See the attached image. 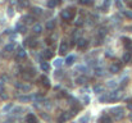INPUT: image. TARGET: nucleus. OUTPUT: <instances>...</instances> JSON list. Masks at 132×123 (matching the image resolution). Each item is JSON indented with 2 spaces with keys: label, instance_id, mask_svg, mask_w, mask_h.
Here are the masks:
<instances>
[{
  "label": "nucleus",
  "instance_id": "nucleus-1",
  "mask_svg": "<svg viewBox=\"0 0 132 123\" xmlns=\"http://www.w3.org/2000/svg\"><path fill=\"white\" fill-rule=\"evenodd\" d=\"M112 114L114 117V119L119 121V119H122L123 117H124V110H123L122 107H117V108H113L112 109Z\"/></svg>",
  "mask_w": 132,
  "mask_h": 123
},
{
  "label": "nucleus",
  "instance_id": "nucleus-2",
  "mask_svg": "<svg viewBox=\"0 0 132 123\" xmlns=\"http://www.w3.org/2000/svg\"><path fill=\"white\" fill-rule=\"evenodd\" d=\"M123 96V91L122 88H118V90H114L113 92L109 94V98H110V101H118Z\"/></svg>",
  "mask_w": 132,
  "mask_h": 123
},
{
  "label": "nucleus",
  "instance_id": "nucleus-3",
  "mask_svg": "<svg viewBox=\"0 0 132 123\" xmlns=\"http://www.w3.org/2000/svg\"><path fill=\"white\" fill-rule=\"evenodd\" d=\"M72 115H73L72 111H64V113H62V114L59 115V118H58V123H64V122H67Z\"/></svg>",
  "mask_w": 132,
  "mask_h": 123
},
{
  "label": "nucleus",
  "instance_id": "nucleus-4",
  "mask_svg": "<svg viewBox=\"0 0 132 123\" xmlns=\"http://www.w3.org/2000/svg\"><path fill=\"white\" fill-rule=\"evenodd\" d=\"M68 48H69V44H68V41L63 40V41L60 42V45H59V54H60V55H64V54H67V51H68Z\"/></svg>",
  "mask_w": 132,
  "mask_h": 123
},
{
  "label": "nucleus",
  "instance_id": "nucleus-5",
  "mask_svg": "<svg viewBox=\"0 0 132 123\" xmlns=\"http://www.w3.org/2000/svg\"><path fill=\"white\" fill-rule=\"evenodd\" d=\"M77 46H78V49H86L89 46V40H87V38L79 37L78 41H77Z\"/></svg>",
  "mask_w": 132,
  "mask_h": 123
},
{
  "label": "nucleus",
  "instance_id": "nucleus-6",
  "mask_svg": "<svg viewBox=\"0 0 132 123\" xmlns=\"http://www.w3.org/2000/svg\"><path fill=\"white\" fill-rule=\"evenodd\" d=\"M26 123H39V121H37V118H36L35 114L30 113V114L26 115Z\"/></svg>",
  "mask_w": 132,
  "mask_h": 123
},
{
  "label": "nucleus",
  "instance_id": "nucleus-7",
  "mask_svg": "<svg viewBox=\"0 0 132 123\" xmlns=\"http://www.w3.org/2000/svg\"><path fill=\"white\" fill-rule=\"evenodd\" d=\"M42 57L45 59H51L54 57V51L51 49H44V51H42Z\"/></svg>",
  "mask_w": 132,
  "mask_h": 123
},
{
  "label": "nucleus",
  "instance_id": "nucleus-8",
  "mask_svg": "<svg viewBox=\"0 0 132 123\" xmlns=\"http://www.w3.org/2000/svg\"><path fill=\"white\" fill-rule=\"evenodd\" d=\"M31 12H32L33 15H37V17H41L44 14V10L40 8V7H32L31 8Z\"/></svg>",
  "mask_w": 132,
  "mask_h": 123
},
{
  "label": "nucleus",
  "instance_id": "nucleus-9",
  "mask_svg": "<svg viewBox=\"0 0 132 123\" xmlns=\"http://www.w3.org/2000/svg\"><path fill=\"white\" fill-rule=\"evenodd\" d=\"M119 71H120V64H118V63H113L109 67V72L110 73H118Z\"/></svg>",
  "mask_w": 132,
  "mask_h": 123
},
{
  "label": "nucleus",
  "instance_id": "nucleus-10",
  "mask_svg": "<svg viewBox=\"0 0 132 123\" xmlns=\"http://www.w3.org/2000/svg\"><path fill=\"white\" fill-rule=\"evenodd\" d=\"M22 22H25V23L31 25V23H33V22H35V18H33V17H32L31 14H26V15L22 17Z\"/></svg>",
  "mask_w": 132,
  "mask_h": 123
},
{
  "label": "nucleus",
  "instance_id": "nucleus-11",
  "mask_svg": "<svg viewBox=\"0 0 132 123\" xmlns=\"http://www.w3.org/2000/svg\"><path fill=\"white\" fill-rule=\"evenodd\" d=\"M40 80H41V83H42V86L45 87V88H50V80H49V78L46 77V76H41V78H40Z\"/></svg>",
  "mask_w": 132,
  "mask_h": 123
},
{
  "label": "nucleus",
  "instance_id": "nucleus-12",
  "mask_svg": "<svg viewBox=\"0 0 132 123\" xmlns=\"http://www.w3.org/2000/svg\"><path fill=\"white\" fill-rule=\"evenodd\" d=\"M55 25H56L55 19H50V21L46 22V25H45V28H46L48 31H53L54 27H55Z\"/></svg>",
  "mask_w": 132,
  "mask_h": 123
},
{
  "label": "nucleus",
  "instance_id": "nucleus-13",
  "mask_svg": "<svg viewBox=\"0 0 132 123\" xmlns=\"http://www.w3.org/2000/svg\"><path fill=\"white\" fill-rule=\"evenodd\" d=\"M32 31H33V33H35V35H40V33L42 32V26L39 25V23L33 25V26H32Z\"/></svg>",
  "mask_w": 132,
  "mask_h": 123
},
{
  "label": "nucleus",
  "instance_id": "nucleus-14",
  "mask_svg": "<svg viewBox=\"0 0 132 123\" xmlns=\"http://www.w3.org/2000/svg\"><path fill=\"white\" fill-rule=\"evenodd\" d=\"M15 31H18V32H21V33H26L27 27L23 25V22H22V23H17V26H15Z\"/></svg>",
  "mask_w": 132,
  "mask_h": 123
},
{
  "label": "nucleus",
  "instance_id": "nucleus-15",
  "mask_svg": "<svg viewBox=\"0 0 132 123\" xmlns=\"http://www.w3.org/2000/svg\"><path fill=\"white\" fill-rule=\"evenodd\" d=\"M26 57H27V53L25 51V49H19L18 51H17V59H18V60L25 59Z\"/></svg>",
  "mask_w": 132,
  "mask_h": 123
},
{
  "label": "nucleus",
  "instance_id": "nucleus-16",
  "mask_svg": "<svg viewBox=\"0 0 132 123\" xmlns=\"http://www.w3.org/2000/svg\"><path fill=\"white\" fill-rule=\"evenodd\" d=\"M94 74L96 77H101V76H104V69L101 68V67H95V69H94Z\"/></svg>",
  "mask_w": 132,
  "mask_h": 123
},
{
  "label": "nucleus",
  "instance_id": "nucleus-17",
  "mask_svg": "<svg viewBox=\"0 0 132 123\" xmlns=\"http://www.w3.org/2000/svg\"><path fill=\"white\" fill-rule=\"evenodd\" d=\"M40 68H41L44 72H49L50 71V64L48 62H41V63H40Z\"/></svg>",
  "mask_w": 132,
  "mask_h": 123
},
{
  "label": "nucleus",
  "instance_id": "nucleus-18",
  "mask_svg": "<svg viewBox=\"0 0 132 123\" xmlns=\"http://www.w3.org/2000/svg\"><path fill=\"white\" fill-rule=\"evenodd\" d=\"M99 123H112V118L109 115H101L100 119H99Z\"/></svg>",
  "mask_w": 132,
  "mask_h": 123
},
{
  "label": "nucleus",
  "instance_id": "nucleus-19",
  "mask_svg": "<svg viewBox=\"0 0 132 123\" xmlns=\"http://www.w3.org/2000/svg\"><path fill=\"white\" fill-rule=\"evenodd\" d=\"M60 1H62V0H49V1H48V7L50 9H54Z\"/></svg>",
  "mask_w": 132,
  "mask_h": 123
},
{
  "label": "nucleus",
  "instance_id": "nucleus-20",
  "mask_svg": "<svg viewBox=\"0 0 132 123\" xmlns=\"http://www.w3.org/2000/svg\"><path fill=\"white\" fill-rule=\"evenodd\" d=\"M74 60H76V57H74V55H68L64 62H66L67 65H72V64L74 63Z\"/></svg>",
  "mask_w": 132,
  "mask_h": 123
},
{
  "label": "nucleus",
  "instance_id": "nucleus-21",
  "mask_svg": "<svg viewBox=\"0 0 132 123\" xmlns=\"http://www.w3.org/2000/svg\"><path fill=\"white\" fill-rule=\"evenodd\" d=\"M18 100L21 103H30L32 100V96H28V95H23V96H19Z\"/></svg>",
  "mask_w": 132,
  "mask_h": 123
},
{
  "label": "nucleus",
  "instance_id": "nucleus-22",
  "mask_svg": "<svg viewBox=\"0 0 132 123\" xmlns=\"http://www.w3.org/2000/svg\"><path fill=\"white\" fill-rule=\"evenodd\" d=\"M99 101H100V103H106V101H110V98H109V94H103L99 98Z\"/></svg>",
  "mask_w": 132,
  "mask_h": 123
},
{
  "label": "nucleus",
  "instance_id": "nucleus-23",
  "mask_svg": "<svg viewBox=\"0 0 132 123\" xmlns=\"http://www.w3.org/2000/svg\"><path fill=\"white\" fill-rule=\"evenodd\" d=\"M86 81H87V78H86L85 76H79L76 78V83L77 85H83V83H86Z\"/></svg>",
  "mask_w": 132,
  "mask_h": 123
},
{
  "label": "nucleus",
  "instance_id": "nucleus-24",
  "mask_svg": "<svg viewBox=\"0 0 132 123\" xmlns=\"http://www.w3.org/2000/svg\"><path fill=\"white\" fill-rule=\"evenodd\" d=\"M18 5L19 8H28L30 3H28V0H18Z\"/></svg>",
  "mask_w": 132,
  "mask_h": 123
},
{
  "label": "nucleus",
  "instance_id": "nucleus-25",
  "mask_svg": "<svg viewBox=\"0 0 132 123\" xmlns=\"http://www.w3.org/2000/svg\"><path fill=\"white\" fill-rule=\"evenodd\" d=\"M14 48H15L14 44H8V45L4 46V51L5 53H10V51H13V50H14Z\"/></svg>",
  "mask_w": 132,
  "mask_h": 123
},
{
  "label": "nucleus",
  "instance_id": "nucleus-26",
  "mask_svg": "<svg viewBox=\"0 0 132 123\" xmlns=\"http://www.w3.org/2000/svg\"><path fill=\"white\" fill-rule=\"evenodd\" d=\"M130 60H131V53H130V51L124 53L123 57H122V62H123V63H128Z\"/></svg>",
  "mask_w": 132,
  "mask_h": 123
},
{
  "label": "nucleus",
  "instance_id": "nucleus-27",
  "mask_svg": "<svg viewBox=\"0 0 132 123\" xmlns=\"http://www.w3.org/2000/svg\"><path fill=\"white\" fill-rule=\"evenodd\" d=\"M103 91H104V87H103L101 85H95L94 86V92L95 94H101Z\"/></svg>",
  "mask_w": 132,
  "mask_h": 123
},
{
  "label": "nucleus",
  "instance_id": "nucleus-28",
  "mask_svg": "<svg viewBox=\"0 0 132 123\" xmlns=\"http://www.w3.org/2000/svg\"><path fill=\"white\" fill-rule=\"evenodd\" d=\"M32 100L33 101H41V100H44V96L41 94H35V95H32Z\"/></svg>",
  "mask_w": 132,
  "mask_h": 123
},
{
  "label": "nucleus",
  "instance_id": "nucleus-29",
  "mask_svg": "<svg viewBox=\"0 0 132 123\" xmlns=\"http://www.w3.org/2000/svg\"><path fill=\"white\" fill-rule=\"evenodd\" d=\"M89 121H90V114H86V115H83V117L79 118L78 123H87Z\"/></svg>",
  "mask_w": 132,
  "mask_h": 123
},
{
  "label": "nucleus",
  "instance_id": "nucleus-30",
  "mask_svg": "<svg viewBox=\"0 0 132 123\" xmlns=\"http://www.w3.org/2000/svg\"><path fill=\"white\" fill-rule=\"evenodd\" d=\"M108 33V30L105 28V27H101V28L99 30V36H100V38H103L105 35Z\"/></svg>",
  "mask_w": 132,
  "mask_h": 123
},
{
  "label": "nucleus",
  "instance_id": "nucleus-31",
  "mask_svg": "<svg viewBox=\"0 0 132 123\" xmlns=\"http://www.w3.org/2000/svg\"><path fill=\"white\" fill-rule=\"evenodd\" d=\"M62 64H63V60H62L60 58H58V59L54 60V67H56V68H60Z\"/></svg>",
  "mask_w": 132,
  "mask_h": 123
},
{
  "label": "nucleus",
  "instance_id": "nucleus-32",
  "mask_svg": "<svg viewBox=\"0 0 132 123\" xmlns=\"http://www.w3.org/2000/svg\"><path fill=\"white\" fill-rule=\"evenodd\" d=\"M31 88H32V87H31L30 85H22L21 90L23 91V92H30V91H31Z\"/></svg>",
  "mask_w": 132,
  "mask_h": 123
},
{
  "label": "nucleus",
  "instance_id": "nucleus-33",
  "mask_svg": "<svg viewBox=\"0 0 132 123\" xmlns=\"http://www.w3.org/2000/svg\"><path fill=\"white\" fill-rule=\"evenodd\" d=\"M123 14H124L126 18L132 19V10H123Z\"/></svg>",
  "mask_w": 132,
  "mask_h": 123
},
{
  "label": "nucleus",
  "instance_id": "nucleus-34",
  "mask_svg": "<svg viewBox=\"0 0 132 123\" xmlns=\"http://www.w3.org/2000/svg\"><path fill=\"white\" fill-rule=\"evenodd\" d=\"M77 69H78V71H81L82 73H87V72H89V68H87V67H85V65H78V67H77Z\"/></svg>",
  "mask_w": 132,
  "mask_h": 123
},
{
  "label": "nucleus",
  "instance_id": "nucleus-35",
  "mask_svg": "<svg viewBox=\"0 0 132 123\" xmlns=\"http://www.w3.org/2000/svg\"><path fill=\"white\" fill-rule=\"evenodd\" d=\"M106 86L110 87V88H114V87L117 86V82H116V81H108V82H106Z\"/></svg>",
  "mask_w": 132,
  "mask_h": 123
},
{
  "label": "nucleus",
  "instance_id": "nucleus-36",
  "mask_svg": "<svg viewBox=\"0 0 132 123\" xmlns=\"http://www.w3.org/2000/svg\"><path fill=\"white\" fill-rule=\"evenodd\" d=\"M78 3L82 5H90V4H92V0H78Z\"/></svg>",
  "mask_w": 132,
  "mask_h": 123
},
{
  "label": "nucleus",
  "instance_id": "nucleus-37",
  "mask_svg": "<svg viewBox=\"0 0 132 123\" xmlns=\"http://www.w3.org/2000/svg\"><path fill=\"white\" fill-rule=\"evenodd\" d=\"M110 7V0H104V4H103V9H108Z\"/></svg>",
  "mask_w": 132,
  "mask_h": 123
},
{
  "label": "nucleus",
  "instance_id": "nucleus-38",
  "mask_svg": "<svg viewBox=\"0 0 132 123\" xmlns=\"http://www.w3.org/2000/svg\"><path fill=\"white\" fill-rule=\"evenodd\" d=\"M35 74H36V69L35 68H28V77L35 76Z\"/></svg>",
  "mask_w": 132,
  "mask_h": 123
},
{
  "label": "nucleus",
  "instance_id": "nucleus-39",
  "mask_svg": "<svg viewBox=\"0 0 132 123\" xmlns=\"http://www.w3.org/2000/svg\"><path fill=\"white\" fill-rule=\"evenodd\" d=\"M116 5H117L118 9H122V8H123V4H122V1H120V0H116Z\"/></svg>",
  "mask_w": 132,
  "mask_h": 123
},
{
  "label": "nucleus",
  "instance_id": "nucleus-40",
  "mask_svg": "<svg viewBox=\"0 0 132 123\" xmlns=\"http://www.w3.org/2000/svg\"><path fill=\"white\" fill-rule=\"evenodd\" d=\"M76 26H77V27H81V26H83V19H81V18L77 19V21H76Z\"/></svg>",
  "mask_w": 132,
  "mask_h": 123
},
{
  "label": "nucleus",
  "instance_id": "nucleus-41",
  "mask_svg": "<svg viewBox=\"0 0 132 123\" xmlns=\"http://www.w3.org/2000/svg\"><path fill=\"white\" fill-rule=\"evenodd\" d=\"M13 14H14V10H13V8H12V7H9V8H8V15L12 17Z\"/></svg>",
  "mask_w": 132,
  "mask_h": 123
},
{
  "label": "nucleus",
  "instance_id": "nucleus-42",
  "mask_svg": "<svg viewBox=\"0 0 132 123\" xmlns=\"http://www.w3.org/2000/svg\"><path fill=\"white\" fill-rule=\"evenodd\" d=\"M83 103H85V104H89V103H90V98L87 96V95H86V96H83Z\"/></svg>",
  "mask_w": 132,
  "mask_h": 123
},
{
  "label": "nucleus",
  "instance_id": "nucleus-43",
  "mask_svg": "<svg viewBox=\"0 0 132 123\" xmlns=\"http://www.w3.org/2000/svg\"><path fill=\"white\" fill-rule=\"evenodd\" d=\"M54 77H56V78H59V77H62V73H60V71H56L55 73H54Z\"/></svg>",
  "mask_w": 132,
  "mask_h": 123
},
{
  "label": "nucleus",
  "instance_id": "nucleus-44",
  "mask_svg": "<svg viewBox=\"0 0 132 123\" xmlns=\"http://www.w3.org/2000/svg\"><path fill=\"white\" fill-rule=\"evenodd\" d=\"M12 107H13V105H12V104H9V105H7V107H4V109H3V110H4V111H7V110H9Z\"/></svg>",
  "mask_w": 132,
  "mask_h": 123
},
{
  "label": "nucleus",
  "instance_id": "nucleus-45",
  "mask_svg": "<svg viewBox=\"0 0 132 123\" xmlns=\"http://www.w3.org/2000/svg\"><path fill=\"white\" fill-rule=\"evenodd\" d=\"M127 81H128V78H127V77H126V78H123V80H122V86L127 85Z\"/></svg>",
  "mask_w": 132,
  "mask_h": 123
},
{
  "label": "nucleus",
  "instance_id": "nucleus-46",
  "mask_svg": "<svg viewBox=\"0 0 132 123\" xmlns=\"http://www.w3.org/2000/svg\"><path fill=\"white\" fill-rule=\"evenodd\" d=\"M0 96H1V99H4V100H7V99H8V95H7V94H1Z\"/></svg>",
  "mask_w": 132,
  "mask_h": 123
},
{
  "label": "nucleus",
  "instance_id": "nucleus-47",
  "mask_svg": "<svg viewBox=\"0 0 132 123\" xmlns=\"http://www.w3.org/2000/svg\"><path fill=\"white\" fill-rule=\"evenodd\" d=\"M14 86H15V87H18V88H21V87H22V83H19V82H15V83H14Z\"/></svg>",
  "mask_w": 132,
  "mask_h": 123
},
{
  "label": "nucleus",
  "instance_id": "nucleus-48",
  "mask_svg": "<svg viewBox=\"0 0 132 123\" xmlns=\"http://www.w3.org/2000/svg\"><path fill=\"white\" fill-rule=\"evenodd\" d=\"M105 57L110 58V57H112V53H110V51H106V53H105Z\"/></svg>",
  "mask_w": 132,
  "mask_h": 123
},
{
  "label": "nucleus",
  "instance_id": "nucleus-49",
  "mask_svg": "<svg viewBox=\"0 0 132 123\" xmlns=\"http://www.w3.org/2000/svg\"><path fill=\"white\" fill-rule=\"evenodd\" d=\"M127 30H132V27H127Z\"/></svg>",
  "mask_w": 132,
  "mask_h": 123
}]
</instances>
